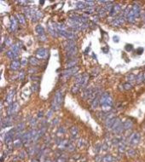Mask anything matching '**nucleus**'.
Segmentation results:
<instances>
[{
	"mask_svg": "<svg viewBox=\"0 0 145 162\" xmlns=\"http://www.w3.org/2000/svg\"><path fill=\"white\" fill-rule=\"evenodd\" d=\"M133 49V46L132 44H126V51H131Z\"/></svg>",
	"mask_w": 145,
	"mask_h": 162,
	"instance_id": "nucleus-39",
	"label": "nucleus"
},
{
	"mask_svg": "<svg viewBox=\"0 0 145 162\" xmlns=\"http://www.w3.org/2000/svg\"><path fill=\"white\" fill-rule=\"evenodd\" d=\"M125 18L126 17H125L124 15H119L118 17L114 18V19L111 21V25L114 26H121L122 24H124V22H125Z\"/></svg>",
	"mask_w": 145,
	"mask_h": 162,
	"instance_id": "nucleus-7",
	"label": "nucleus"
},
{
	"mask_svg": "<svg viewBox=\"0 0 145 162\" xmlns=\"http://www.w3.org/2000/svg\"><path fill=\"white\" fill-rule=\"evenodd\" d=\"M132 10L133 11V13H134V15L136 18H138L139 16H140L141 9H140V7H139V5L137 4H133V6H132Z\"/></svg>",
	"mask_w": 145,
	"mask_h": 162,
	"instance_id": "nucleus-12",
	"label": "nucleus"
},
{
	"mask_svg": "<svg viewBox=\"0 0 145 162\" xmlns=\"http://www.w3.org/2000/svg\"><path fill=\"white\" fill-rule=\"evenodd\" d=\"M94 11H95L94 7H88V8L84 10V12H85L86 14H91V13H93Z\"/></svg>",
	"mask_w": 145,
	"mask_h": 162,
	"instance_id": "nucleus-34",
	"label": "nucleus"
},
{
	"mask_svg": "<svg viewBox=\"0 0 145 162\" xmlns=\"http://www.w3.org/2000/svg\"><path fill=\"white\" fill-rule=\"evenodd\" d=\"M79 85H76L75 86H74V87H73V89H72V91H73V93H74V94H76V93H77V92L79 91Z\"/></svg>",
	"mask_w": 145,
	"mask_h": 162,
	"instance_id": "nucleus-36",
	"label": "nucleus"
},
{
	"mask_svg": "<svg viewBox=\"0 0 145 162\" xmlns=\"http://www.w3.org/2000/svg\"><path fill=\"white\" fill-rule=\"evenodd\" d=\"M118 38H119L118 37H114V41H116V42L119 41V39H118Z\"/></svg>",
	"mask_w": 145,
	"mask_h": 162,
	"instance_id": "nucleus-44",
	"label": "nucleus"
},
{
	"mask_svg": "<svg viewBox=\"0 0 145 162\" xmlns=\"http://www.w3.org/2000/svg\"><path fill=\"white\" fill-rule=\"evenodd\" d=\"M132 122L130 120H126V122L124 123V128L125 130H129V129H132Z\"/></svg>",
	"mask_w": 145,
	"mask_h": 162,
	"instance_id": "nucleus-25",
	"label": "nucleus"
},
{
	"mask_svg": "<svg viewBox=\"0 0 145 162\" xmlns=\"http://www.w3.org/2000/svg\"><path fill=\"white\" fill-rule=\"evenodd\" d=\"M30 63L32 64L33 66H37V65L39 64V61L38 59H36V58L32 57V58H30Z\"/></svg>",
	"mask_w": 145,
	"mask_h": 162,
	"instance_id": "nucleus-31",
	"label": "nucleus"
},
{
	"mask_svg": "<svg viewBox=\"0 0 145 162\" xmlns=\"http://www.w3.org/2000/svg\"><path fill=\"white\" fill-rule=\"evenodd\" d=\"M100 104H101V105L112 106V104H113L112 98H111L110 96H109L108 93H104V94H102V96H101V99H100Z\"/></svg>",
	"mask_w": 145,
	"mask_h": 162,
	"instance_id": "nucleus-5",
	"label": "nucleus"
},
{
	"mask_svg": "<svg viewBox=\"0 0 145 162\" xmlns=\"http://www.w3.org/2000/svg\"><path fill=\"white\" fill-rule=\"evenodd\" d=\"M143 77H144V81H145V72H143Z\"/></svg>",
	"mask_w": 145,
	"mask_h": 162,
	"instance_id": "nucleus-45",
	"label": "nucleus"
},
{
	"mask_svg": "<svg viewBox=\"0 0 145 162\" xmlns=\"http://www.w3.org/2000/svg\"><path fill=\"white\" fill-rule=\"evenodd\" d=\"M14 137V131L13 130H10L9 132H8L5 135V142L6 143H9V142H12Z\"/></svg>",
	"mask_w": 145,
	"mask_h": 162,
	"instance_id": "nucleus-14",
	"label": "nucleus"
},
{
	"mask_svg": "<svg viewBox=\"0 0 145 162\" xmlns=\"http://www.w3.org/2000/svg\"><path fill=\"white\" fill-rule=\"evenodd\" d=\"M42 12L41 11H37V12H36V14H35V15L34 16H33V21H38V20H39V19H40V18L42 17Z\"/></svg>",
	"mask_w": 145,
	"mask_h": 162,
	"instance_id": "nucleus-28",
	"label": "nucleus"
},
{
	"mask_svg": "<svg viewBox=\"0 0 145 162\" xmlns=\"http://www.w3.org/2000/svg\"><path fill=\"white\" fill-rule=\"evenodd\" d=\"M33 162H38V160H33Z\"/></svg>",
	"mask_w": 145,
	"mask_h": 162,
	"instance_id": "nucleus-46",
	"label": "nucleus"
},
{
	"mask_svg": "<svg viewBox=\"0 0 145 162\" xmlns=\"http://www.w3.org/2000/svg\"><path fill=\"white\" fill-rule=\"evenodd\" d=\"M100 101H99V99H98V97H96L95 99L93 100V102H92V104H91V107L92 108H97L98 106V104H99Z\"/></svg>",
	"mask_w": 145,
	"mask_h": 162,
	"instance_id": "nucleus-27",
	"label": "nucleus"
},
{
	"mask_svg": "<svg viewBox=\"0 0 145 162\" xmlns=\"http://www.w3.org/2000/svg\"><path fill=\"white\" fill-rule=\"evenodd\" d=\"M126 19H127V21L130 22V23H134L135 21H136V17H135L134 13H133V11L132 10V9H131L130 12L128 13L127 16H126Z\"/></svg>",
	"mask_w": 145,
	"mask_h": 162,
	"instance_id": "nucleus-16",
	"label": "nucleus"
},
{
	"mask_svg": "<svg viewBox=\"0 0 145 162\" xmlns=\"http://www.w3.org/2000/svg\"><path fill=\"white\" fill-rule=\"evenodd\" d=\"M114 158L110 155H106L105 157L102 158V162H113Z\"/></svg>",
	"mask_w": 145,
	"mask_h": 162,
	"instance_id": "nucleus-29",
	"label": "nucleus"
},
{
	"mask_svg": "<svg viewBox=\"0 0 145 162\" xmlns=\"http://www.w3.org/2000/svg\"><path fill=\"white\" fill-rule=\"evenodd\" d=\"M88 79H89V75H87L86 73L79 75V76L76 77V85L79 87H84L87 85Z\"/></svg>",
	"mask_w": 145,
	"mask_h": 162,
	"instance_id": "nucleus-2",
	"label": "nucleus"
},
{
	"mask_svg": "<svg viewBox=\"0 0 145 162\" xmlns=\"http://www.w3.org/2000/svg\"><path fill=\"white\" fill-rule=\"evenodd\" d=\"M26 63H27V60L25 59V58H23V59H22V61H21V64H22V66H25V65H26Z\"/></svg>",
	"mask_w": 145,
	"mask_h": 162,
	"instance_id": "nucleus-42",
	"label": "nucleus"
},
{
	"mask_svg": "<svg viewBox=\"0 0 145 162\" xmlns=\"http://www.w3.org/2000/svg\"><path fill=\"white\" fill-rule=\"evenodd\" d=\"M139 141H140V135H139V133H137V132L132 133L130 136V137H129V139H128L129 144L132 145V146L136 145L139 142Z\"/></svg>",
	"mask_w": 145,
	"mask_h": 162,
	"instance_id": "nucleus-6",
	"label": "nucleus"
},
{
	"mask_svg": "<svg viewBox=\"0 0 145 162\" xmlns=\"http://www.w3.org/2000/svg\"><path fill=\"white\" fill-rule=\"evenodd\" d=\"M78 71H79L78 67H74V68H68V69H67V70L63 71L62 74V77L64 78L65 79H68V78H70L71 76H73V75L75 74Z\"/></svg>",
	"mask_w": 145,
	"mask_h": 162,
	"instance_id": "nucleus-4",
	"label": "nucleus"
},
{
	"mask_svg": "<svg viewBox=\"0 0 145 162\" xmlns=\"http://www.w3.org/2000/svg\"><path fill=\"white\" fill-rule=\"evenodd\" d=\"M102 109L104 112H108L111 109V106L109 105H102Z\"/></svg>",
	"mask_w": 145,
	"mask_h": 162,
	"instance_id": "nucleus-35",
	"label": "nucleus"
},
{
	"mask_svg": "<svg viewBox=\"0 0 145 162\" xmlns=\"http://www.w3.org/2000/svg\"><path fill=\"white\" fill-rule=\"evenodd\" d=\"M17 26H18V23H17V20H16V18L15 17V16H12L11 17V31H13V32H15L16 29H17Z\"/></svg>",
	"mask_w": 145,
	"mask_h": 162,
	"instance_id": "nucleus-15",
	"label": "nucleus"
},
{
	"mask_svg": "<svg viewBox=\"0 0 145 162\" xmlns=\"http://www.w3.org/2000/svg\"><path fill=\"white\" fill-rule=\"evenodd\" d=\"M75 7L77 8V9H85L86 7H88V5L86 4V3L85 2H80V1H79V2L76 3V4H75Z\"/></svg>",
	"mask_w": 145,
	"mask_h": 162,
	"instance_id": "nucleus-20",
	"label": "nucleus"
},
{
	"mask_svg": "<svg viewBox=\"0 0 145 162\" xmlns=\"http://www.w3.org/2000/svg\"><path fill=\"white\" fill-rule=\"evenodd\" d=\"M76 44L74 40H67L64 43V48H65L66 52H68V51L74 50V48H76Z\"/></svg>",
	"mask_w": 145,
	"mask_h": 162,
	"instance_id": "nucleus-9",
	"label": "nucleus"
},
{
	"mask_svg": "<svg viewBox=\"0 0 145 162\" xmlns=\"http://www.w3.org/2000/svg\"><path fill=\"white\" fill-rule=\"evenodd\" d=\"M124 87H125V89H126V90H131V89L132 88V84L126 83V84H125V85H124Z\"/></svg>",
	"mask_w": 145,
	"mask_h": 162,
	"instance_id": "nucleus-37",
	"label": "nucleus"
},
{
	"mask_svg": "<svg viewBox=\"0 0 145 162\" xmlns=\"http://www.w3.org/2000/svg\"><path fill=\"white\" fill-rule=\"evenodd\" d=\"M15 90H12V91H10L8 94V96H7L6 97V102L8 105L10 106L11 105V102H12V101H13V97L14 96H15Z\"/></svg>",
	"mask_w": 145,
	"mask_h": 162,
	"instance_id": "nucleus-18",
	"label": "nucleus"
},
{
	"mask_svg": "<svg viewBox=\"0 0 145 162\" xmlns=\"http://www.w3.org/2000/svg\"><path fill=\"white\" fill-rule=\"evenodd\" d=\"M10 51L13 53H15V54H16V55H18V52H19V46H18V44H13V45H11Z\"/></svg>",
	"mask_w": 145,
	"mask_h": 162,
	"instance_id": "nucleus-24",
	"label": "nucleus"
},
{
	"mask_svg": "<svg viewBox=\"0 0 145 162\" xmlns=\"http://www.w3.org/2000/svg\"><path fill=\"white\" fill-rule=\"evenodd\" d=\"M21 61H18V60H15V61H13L10 64V68L12 70H17L19 69L20 66H21Z\"/></svg>",
	"mask_w": 145,
	"mask_h": 162,
	"instance_id": "nucleus-17",
	"label": "nucleus"
},
{
	"mask_svg": "<svg viewBox=\"0 0 145 162\" xmlns=\"http://www.w3.org/2000/svg\"><path fill=\"white\" fill-rule=\"evenodd\" d=\"M143 48H142V47H140V48H138L136 50V54L137 55H141V54H143Z\"/></svg>",
	"mask_w": 145,
	"mask_h": 162,
	"instance_id": "nucleus-41",
	"label": "nucleus"
},
{
	"mask_svg": "<svg viewBox=\"0 0 145 162\" xmlns=\"http://www.w3.org/2000/svg\"><path fill=\"white\" fill-rule=\"evenodd\" d=\"M143 81H144L143 73V72H140V73H138L136 77V84H141V83H143Z\"/></svg>",
	"mask_w": 145,
	"mask_h": 162,
	"instance_id": "nucleus-21",
	"label": "nucleus"
},
{
	"mask_svg": "<svg viewBox=\"0 0 145 162\" xmlns=\"http://www.w3.org/2000/svg\"><path fill=\"white\" fill-rule=\"evenodd\" d=\"M19 108H20L19 103L15 102H14L13 104H11L9 107V108H8V114L10 116L12 114H16L18 112V110H19Z\"/></svg>",
	"mask_w": 145,
	"mask_h": 162,
	"instance_id": "nucleus-8",
	"label": "nucleus"
},
{
	"mask_svg": "<svg viewBox=\"0 0 145 162\" xmlns=\"http://www.w3.org/2000/svg\"><path fill=\"white\" fill-rule=\"evenodd\" d=\"M107 13H108V11L104 9V8H102V9H101L99 10V15L101 16V17H105L106 15H107Z\"/></svg>",
	"mask_w": 145,
	"mask_h": 162,
	"instance_id": "nucleus-32",
	"label": "nucleus"
},
{
	"mask_svg": "<svg viewBox=\"0 0 145 162\" xmlns=\"http://www.w3.org/2000/svg\"><path fill=\"white\" fill-rule=\"evenodd\" d=\"M136 75L133 74V73H131L127 76V80H128V83H136Z\"/></svg>",
	"mask_w": 145,
	"mask_h": 162,
	"instance_id": "nucleus-22",
	"label": "nucleus"
},
{
	"mask_svg": "<svg viewBox=\"0 0 145 162\" xmlns=\"http://www.w3.org/2000/svg\"><path fill=\"white\" fill-rule=\"evenodd\" d=\"M70 132H71L72 136H74V137H76L77 135H78V129H77L76 127H72L71 130H70Z\"/></svg>",
	"mask_w": 145,
	"mask_h": 162,
	"instance_id": "nucleus-30",
	"label": "nucleus"
},
{
	"mask_svg": "<svg viewBox=\"0 0 145 162\" xmlns=\"http://www.w3.org/2000/svg\"><path fill=\"white\" fill-rule=\"evenodd\" d=\"M14 146L15 148H19L22 146V141H16V142H14Z\"/></svg>",
	"mask_w": 145,
	"mask_h": 162,
	"instance_id": "nucleus-38",
	"label": "nucleus"
},
{
	"mask_svg": "<svg viewBox=\"0 0 145 162\" xmlns=\"http://www.w3.org/2000/svg\"><path fill=\"white\" fill-rule=\"evenodd\" d=\"M17 17H18V21H19V22L21 24L24 25L26 23V20H25V17H24L23 15H22V14H18Z\"/></svg>",
	"mask_w": 145,
	"mask_h": 162,
	"instance_id": "nucleus-26",
	"label": "nucleus"
},
{
	"mask_svg": "<svg viewBox=\"0 0 145 162\" xmlns=\"http://www.w3.org/2000/svg\"><path fill=\"white\" fill-rule=\"evenodd\" d=\"M36 33H38V35L39 36L40 39L42 41H45L46 37H45V33H44V29L42 26L39 25V26H36Z\"/></svg>",
	"mask_w": 145,
	"mask_h": 162,
	"instance_id": "nucleus-10",
	"label": "nucleus"
},
{
	"mask_svg": "<svg viewBox=\"0 0 145 162\" xmlns=\"http://www.w3.org/2000/svg\"><path fill=\"white\" fill-rule=\"evenodd\" d=\"M62 101H63V95L62 90H57L55 94L54 97H53V100H52V103H51V107L52 110L56 111V110H59L61 108L62 104Z\"/></svg>",
	"mask_w": 145,
	"mask_h": 162,
	"instance_id": "nucleus-1",
	"label": "nucleus"
},
{
	"mask_svg": "<svg viewBox=\"0 0 145 162\" xmlns=\"http://www.w3.org/2000/svg\"><path fill=\"white\" fill-rule=\"evenodd\" d=\"M47 55H48V51L44 48L39 49V51H37V53H36V55H37V57L39 59H44V58H46Z\"/></svg>",
	"mask_w": 145,
	"mask_h": 162,
	"instance_id": "nucleus-11",
	"label": "nucleus"
},
{
	"mask_svg": "<svg viewBox=\"0 0 145 162\" xmlns=\"http://www.w3.org/2000/svg\"><path fill=\"white\" fill-rule=\"evenodd\" d=\"M76 64H77V61H72L71 62L67 63V65H66V67H67V68H74V66H75Z\"/></svg>",
	"mask_w": 145,
	"mask_h": 162,
	"instance_id": "nucleus-33",
	"label": "nucleus"
},
{
	"mask_svg": "<svg viewBox=\"0 0 145 162\" xmlns=\"http://www.w3.org/2000/svg\"><path fill=\"white\" fill-rule=\"evenodd\" d=\"M127 153H128V155H130V156H133L135 155V151L133 150V149H129L127 151Z\"/></svg>",
	"mask_w": 145,
	"mask_h": 162,
	"instance_id": "nucleus-40",
	"label": "nucleus"
},
{
	"mask_svg": "<svg viewBox=\"0 0 145 162\" xmlns=\"http://www.w3.org/2000/svg\"><path fill=\"white\" fill-rule=\"evenodd\" d=\"M19 79H21V80L24 79V72H21V73L19 74Z\"/></svg>",
	"mask_w": 145,
	"mask_h": 162,
	"instance_id": "nucleus-43",
	"label": "nucleus"
},
{
	"mask_svg": "<svg viewBox=\"0 0 145 162\" xmlns=\"http://www.w3.org/2000/svg\"><path fill=\"white\" fill-rule=\"evenodd\" d=\"M6 55L9 57L10 60H15V58L18 56V55H16V54H15V53H13L11 51H8V52L6 53Z\"/></svg>",
	"mask_w": 145,
	"mask_h": 162,
	"instance_id": "nucleus-23",
	"label": "nucleus"
},
{
	"mask_svg": "<svg viewBox=\"0 0 145 162\" xmlns=\"http://www.w3.org/2000/svg\"><path fill=\"white\" fill-rule=\"evenodd\" d=\"M58 33L59 34H61L62 36H63L64 38H66L68 40H74L78 38V36H77V34H76L75 33H74V32H69V31H67V30L58 31Z\"/></svg>",
	"mask_w": 145,
	"mask_h": 162,
	"instance_id": "nucleus-3",
	"label": "nucleus"
},
{
	"mask_svg": "<svg viewBox=\"0 0 145 162\" xmlns=\"http://www.w3.org/2000/svg\"><path fill=\"white\" fill-rule=\"evenodd\" d=\"M124 129H125V128H124V124H122V123L120 122L119 125L114 129V132L116 134H120L122 132H123Z\"/></svg>",
	"mask_w": 145,
	"mask_h": 162,
	"instance_id": "nucleus-19",
	"label": "nucleus"
},
{
	"mask_svg": "<svg viewBox=\"0 0 145 162\" xmlns=\"http://www.w3.org/2000/svg\"><path fill=\"white\" fill-rule=\"evenodd\" d=\"M121 11V6L119 4H115L113 6V9L110 11L111 15H116Z\"/></svg>",
	"mask_w": 145,
	"mask_h": 162,
	"instance_id": "nucleus-13",
	"label": "nucleus"
}]
</instances>
